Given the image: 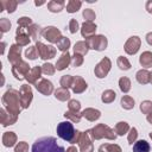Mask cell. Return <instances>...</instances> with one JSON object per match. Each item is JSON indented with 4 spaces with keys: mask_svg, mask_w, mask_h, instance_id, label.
<instances>
[{
    "mask_svg": "<svg viewBox=\"0 0 152 152\" xmlns=\"http://www.w3.org/2000/svg\"><path fill=\"white\" fill-rule=\"evenodd\" d=\"M32 152H65L64 147L59 145L53 137H42L37 139L31 148Z\"/></svg>",
    "mask_w": 152,
    "mask_h": 152,
    "instance_id": "6da1fadb",
    "label": "cell"
},
{
    "mask_svg": "<svg viewBox=\"0 0 152 152\" xmlns=\"http://www.w3.org/2000/svg\"><path fill=\"white\" fill-rule=\"evenodd\" d=\"M57 134L59 138H62L65 141H71L75 134L74 126L69 121H63L57 125Z\"/></svg>",
    "mask_w": 152,
    "mask_h": 152,
    "instance_id": "7a4b0ae2",
    "label": "cell"
},
{
    "mask_svg": "<svg viewBox=\"0 0 152 152\" xmlns=\"http://www.w3.org/2000/svg\"><path fill=\"white\" fill-rule=\"evenodd\" d=\"M133 152H150V145L145 140H138L133 145Z\"/></svg>",
    "mask_w": 152,
    "mask_h": 152,
    "instance_id": "3957f363",
    "label": "cell"
}]
</instances>
